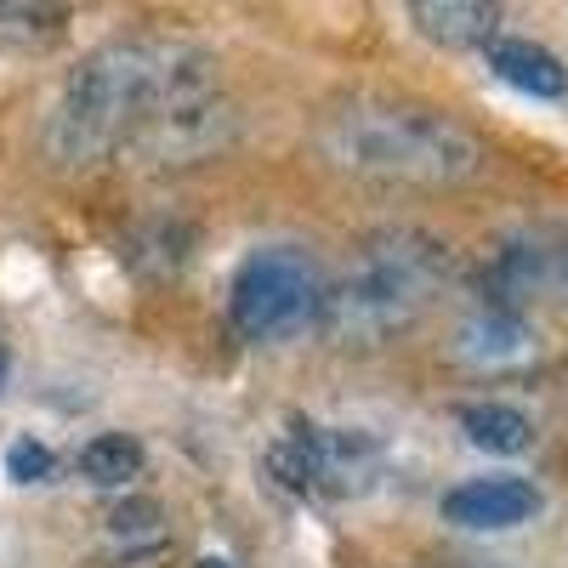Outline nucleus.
Returning a JSON list of instances; mask_svg holds the SVG:
<instances>
[{"mask_svg": "<svg viewBox=\"0 0 568 568\" xmlns=\"http://www.w3.org/2000/svg\"><path fill=\"white\" fill-rule=\"evenodd\" d=\"M211 52L200 40H182V34H120L103 40L98 52H85L58 98L45 103L40 131H34V149L52 171H98L109 160H120L131 149V136L142 131L160 109V98L187 74L200 69Z\"/></svg>", "mask_w": 568, "mask_h": 568, "instance_id": "obj_1", "label": "nucleus"}, {"mask_svg": "<svg viewBox=\"0 0 568 568\" xmlns=\"http://www.w3.org/2000/svg\"><path fill=\"white\" fill-rule=\"evenodd\" d=\"M313 154L369 187H415V194H444L466 187L489 171V142L466 120L387 98V91H353L318 109L313 120Z\"/></svg>", "mask_w": 568, "mask_h": 568, "instance_id": "obj_2", "label": "nucleus"}, {"mask_svg": "<svg viewBox=\"0 0 568 568\" xmlns=\"http://www.w3.org/2000/svg\"><path fill=\"white\" fill-rule=\"evenodd\" d=\"M455 273L460 262L438 233L404 227V222L375 227L353 245L347 267L318 291L313 324L324 329V342H336L347 353L393 347L449 296Z\"/></svg>", "mask_w": 568, "mask_h": 568, "instance_id": "obj_3", "label": "nucleus"}, {"mask_svg": "<svg viewBox=\"0 0 568 568\" xmlns=\"http://www.w3.org/2000/svg\"><path fill=\"white\" fill-rule=\"evenodd\" d=\"M233 142H240V103L227 98L216 58H205L200 69H187L165 91L149 120H142L125 160L142 165V171H194V165L222 160Z\"/></svg>", "mask_w": 568, "mask_h": 568, "instance_id": "obj_4", "label": "nucleus"}, {"mask_svg": "<svg viewBox=\"0 0 568 568\" xmlns=\"http://www.w3.org/2000/svg\"><path fill=\"white\" fill-rule=\"evenodd\" d=\"M318 267L296 245H262L227 284V324L245 342H284L318 313Z\"/></svg>", "mask_w": 568, "mask_h": 568, "instance_id": "obj_5", "label": "nucleus"}, {"mask_svg": "<svg viewBox=\"0 0 568 568\" xmlns=\"http://www.w3.org/2000/svg\"><path fill=\"white\" fill-rule=\"evenodd\" d=\"M478 291L495 307L524 313L535 302H562L568 307V227L562 222H529L495 240Z\"/></svg>", "mask_w": 568, "mask_h": 568, "instance_id": "obj_6", "label": "nucleus"}, {"mask_svg": "<svg viewBox=\"0 0 568 568\" xmlns=\"http://www.w3.org/2000/svg\"><path fill=\"white\" fill-rule=\"evenodd\" d=\"M535 353H540V342H535L529 318L511 307H495V302H478L449 336V358L478 375H511V369L535 364Z\"/></svg>", "mask_w": 568, "mask_h": 568, "instance_id": "obj_7", "label": "nucleus"}, {"mask_svg": "<svg viewBox=\"0 0 568 568\" xmlns=\"http://www.w3.org/2000/svg\"><path fill=\"white\" fill-rule=\"evenodd\" d=\"M540 506L546 495L529 478H471L444 495V524L495 535V529H524L529 517H540Z\"/></svg>", "mask_w": 568, "mask_h": 568, "instance_id": "obj_8", "label": "nucleus"}, {"mask_svg": "<svg viewBox=\"0 0 568 568\" xmlns=\"http://www.w3.org/2000/svg\"><path fill=\"white\" fill-rule=\"evenodd\" d=\"M404 12L415 34L444 45V52H484L506 23L500 0H404Z\"/></svg>", "mask_w": 568, "mask_h": 568, "instance_id": "obj_9", "label": "nucleus"}, {"mask_svg": "<svg viewBox=\"0 0 568 568\" xmlns=\"http://www.w3.org/2000/svg\"><path fill=\"white\" fill-rule=\"evenodd\" d=\"M489 58V74L511 91H524V98H540V103H557L568 98V63L557 52H546L540 40H524V34H495L484 45Z\"/></svg>", "mask_w": 568, "mask_h": 568, "instance_id": "obj_10", "label": "nucleus"}, {"mask_svg": "<svg viewBox=\"0 0 568 568\" xmlns=\"http://www.w3.org/2000/svg\"><path fill=\"white\" fill-rule=\"evenodd\" d=\"M120 251L142 278H176L200 251V227L182 222V216H149V222H136L125 233Z\"/></svg>", "mask_w": 568, "mask_h": 568, "instance_id": "obj_11", "label": "nucleus"}, {"mask_svg": "<svg viewBox=\"0 0 568 568\" xmlns=\"http://www.w3.org/2000/svg\"><path fill=\"white\" fill-rule=\"evenodd\" d=\"M69 29H74L69 0H0V52L40 58L52 45H63Z\"/></svg>", "mask_w": 568, "mask_h": 568, "instance_id": "obj_12", "label": "nucleus"}, {"mask_svg": "<svg viewBox=\"0 0 568 568\" xmlns=\"http://www.w3.org/2000/svg\"><path fill=\"white\" fill-rule=\"evenodd\" d=\"M460 433H466L471 449H484V455H524V449H535V420L517 404H500V398L460 404Z\"/></svg>", "mask_w": 568, "mask_h": 568, "instance_id": "obj_13", "label": "nucleus"}, {"mask_svg": "<svg viewBox=\"0 0 568 568\" xmlns=\"http://www.w3.org/2000/svg\"><path fill=\"white\" fill-rule=\"evenodd\" d=\"M142 466H149V455H142V444L131 433H98L80 449V478L91 489H125L142 478Z\"/></svg>", "mask_w": 568, "mask_h": 568, "instance_id": "obj_14", "label": "nucleus"}, {"mask_svg": "<svg viewBox=\"0 0 568 568\" xmlns=\"http://www.w3.org/2000/svg\"><path fill=\"white\" fill-rule=\"evenodd\" d=\"M109 535L114 540H160L165 535V511L160 500H125L109 511Z\"/></svg>", "mask_w": 568, "mask_h": 568, "instance_id": "obj_15", "label": "nucleus"}, {"mask_svg": "<svg viewBox=\"0 0 568 568\" xmlns=\"http://www.w3.org/2000/svg\"><path fill=\"white\" fill-rule=\"evenodd\" d=\"M7 471H12L18 484H40V478H52V471H58V460H52V449H45V444L18 438V444L7 449Z\"/></svg>", "mask_w": 568, "mask_h": 568, "instance_id": "obj_16", "label": "nucleus"}, {"mask_svg": "<svg viewBox=\"0 0 568 568\" xmlns=\"http://www.w3.org/2000/svg\"><path fill=\"white\" fill-rule=\"evenodd\" d=\"M7 369H12V358H7V347H0V387H7Z\"/></svg>", "mask_w": 568, "mask_h": 568, "instance_id": "obj_17", "label": "nucleus"}, {"mask_svg": "<svg viewBox=\"0 0 568 568\" xmlns=\"http://www.w3.org/2000/svg\"><path fill=\"white\" fill-rule=\"evenodd\" d=\"M200 568H227V562H216V557H200Z\"/></svg>", "mask_w": 568, "mask_h": 568, "instance_id": "obj_18", "label": "nucleus"}]
</instances>
